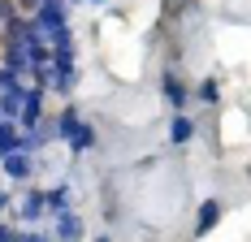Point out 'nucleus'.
<instances>
[{"mask_svg":"<svg viewBox=\"0 0 251 242\" xmlns=\"http://www.w3.org/2000/svg\"><path fill=\"white\" fill-rule=\"evenodd\" d=\"M30 26H35V30H56V26H65V4H61V0H44Z\"/></svg>","mask_w":251,"mask_h":242,"instance_id":"1","label":"nucleus"},{"mask_svg":"<svg viewBox=\"0 0 251 242\" xmlns=\"http://www.w3.org/2000/svg\"><path fill=\"white\" fill-rule=\"evenodd\" d=\"M39 96H44V87H35V91H30V96L22 99V108H18V125H26V130H35V125H39Z\"/></svg>","mask_w":251,"mask_h":242,"instance_id":"2","label":"nucleus"},{"mask_svg":"<svg viewBox=\"0 0 251 242\" xmlns=\"http://www.w3.org/2000/svg\"><path fill=\"white\" fill-rule=\"evenodd\" d=\"M4 70L13 73V78H22L30 70V56H26V44H9L4 48Z\"/></svg>","mask_w":251,"mask_h":242,"instance_id":"3","label":"nucleus"},{"mask_svg":"<svg viewBox=\"0 0 251 242\" xmlns=\"http://www.w3.org/2000/svg\"><path fill=\"white\" fill-rule=\"evenodd\" d=\"M221 212H226V208H221V199H208V203L200 208V220H195V234H212V229H217V220H221Z\"/></svg>","mask_w":251,"mask_h":242,"instance_id":"4","label":"nucleus"},{"mask_svg":"<svg viewBox=\"0 0 251 242\" xmlns=\"http://www.w3.org/2000/svg\"><path fill=\"white\" fill-rule=\"evenodd\" d=\"M0 169L9 173V177H30L35 165H30V156H26V151H9V156H0Z\"/></svg>","mask_w":251,"mask_h":242,"instance_id":"5","label":"nucleus"},{"mask_svg":"<svg viewBox=\"0 0 251 242\" xmlns=\"http://www.w3.org/2000/svg\"><path fill=\"white\" fill-rule=\"evenodd\" d=\"M26 91L22 87H9V91H0V121H18V108H22Z\"/></svg>","mask_w":251,"mask_h":242,"instance_id":"6","label":"nucleus"},{"mask_svg":"<svg viewBox=\"0 0 251 242\" xmlns=\"http://www.w3.org/2000/svg\"><path fill=\"white\" fill-rule=\"evenodd\" d=\"M56 238H61V242L82 238V217H74V212H61V220H56Z\"/></svg>","mask_w":251,"mask_h":242,"instance_id":"7","label":"nucleus"},{"mask_svg":"<svg viewBox=\"0 0 251 242\" xmlns=\"http://www.w3.org/2000/svg\"><path fill=\"white\" fill-rule=\"evenodd\" d=\"M191 134H195V121L186 117V113H177V117H174V125H169V139H174V143L182 147L186 139H191Z\"/></svg>","mask_w":251,"mask_h":242,"instance_id":"8","label":"nucleus"},{"mask_svg":"<svg viewBox=\"0 0 251 242\" xmlns=\"http://www.w3.org/2000/svg\"><path fill=\"white\" fill-rule=\"evenodd\" d=\"M78 125H82V117H78L74 108H65V113L56 117V134H61V139H70V134H74Z\"/></svg>","mask_w":251,"mask_h":242,"instance_id":"9","label":"nucleus"},{"mask_svg":"<svg viewBox=\"0 0 251 242\" xmlns=\"http://www.w3.org/2000/svg\"><path fill=\"white\" fill-rule=\"evenodd\" d=\"M65 203H70V186H56V191H44V208H52V212H65Z\"/></svg>","mask_w":251,"mask_h":242,"instance_id":"10","label":"nucleus"},{"mask_svg":"<svg viewBox=\"0 0 251 242\" xmlns=\"http://www.w3.org/2000/svg\"><path fill=\"white\" fill-rule=\"evenodd\" d=\"M165 96H169L174 108H182V104H186V87H182L177 78H165Z\"/></svg>","mask_w":251,"mask_h":242,"instance_id":"11","label":"nucleus"},{"mask_svg":"<svg viewBox=\"0 0 251 242\" xmlns=\"http://www.w3.org/2000/svg\"><path fill=\"white\" fill-rule=\"evenodd\" d=\"M39 212H44V194H30L22 203V220H39Z\"/></svg>","mask_w":251,"mask_h":242,"instance_id":"12","label":"nucleus"},{"mask_svg":"<svg viewBox=\"0 0 251 242\" xmlns=\"http://www.w3.org/2000/svg\"><path fill=\"white\" fill-rule=\"evenodd\" d=\"M91 139H96V134H91V125H78L74 134H70V147H74V151H82V147H91Z\"/></svg>","mask_w":251,"mask_h":242,"instance_id":"13","label":"nucleus"},{"mask_svg":"<svg viewBox=\"0 0 251 242\" xmlns=\"http://www.w3.org/2000/svg\"><path fill=\"white\" fill-rule=\"evenodd\" d=\"M200 99H208V104H217V99H221V87H217V78H208V82L200 87Z\"/></svg>","mask_w":251,"mask_h":242,"instance_id":"14","label":"nucleus"},{"mask_svg":"<svg viewBox=\"0 0 251 242\" xmlns=\"http://www.w3.org/2000/svg\"><path fill=\"white\" fill-rule=\"evenodd\" d=\"M9 87H18V78H13L9 70H0V91H9Z\"/></svg>","mask_w":251,"mask_h":242,"instance_id":"15","label":"nucleus"},{"mask_svg":"<svg viewBox=\"0 0 251 242\" xmlns=\"http://www.w3.org/2000/svg\"><path fill=\"white\" fill-rule=\"evenodd\" d=\"M13 234H18V229H13L9 220H0V242H13Z\"/></svg>","mask_w":251,"mask_h":242,"instance_id":"16","label":"nucleus"},{"mask_svg":"<svg viewBox=\"0 0 251 242\" xmlns=\"http://www.w3.org/2000/svg\"><path fill=\"white\" fill-rule=\"evenodd\" d=\"M4 203H9V194H4V191H0V208H4Z\"/></svg>","mask_w":251,"mask_h":242,"instance_id":"17","label":"nucleus"},{"mask_svg":"<svg viewBox=\"0 0 251 242\" xmlns=\"http://www.w3.org/2000/svg\"><path fill=\"white\" fill-rule=\"evenodd\" d=\"M96 242H108V238H96Z\"/></svg>","mask_w":251,"mask_h":242,"instance_id":"18","label":"nucleus"}]
</instances>
